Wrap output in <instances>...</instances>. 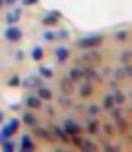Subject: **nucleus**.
I'll return each instance as SVG.
<instances>
[{
    "label": "nucleus",
    "instance_id": "obj_1",
    "mask_svg": "<svg viewBox=\"0 0 132 152\" xmlns=\"http://www.w3.org/2000/svg\"><path fill=\"white\" fill-rule=\"evenodd\" d=\"M78 49H99L103 45V34H94V36H83L76 40Z\"/></svg>",
    "mask_w": 132,
    "mask_h": 152
},
{
    "label": "nucleus",
    "instance_id": "obj_32",
    "mask_svg": "<svg viewBox=\"0 0 132 152\" xmlns=\"http://www.w3.org/2000/svg\"><path fill=\"white\" fill-rule=\"evenodd\" d=\"M43 38H45V40H54V38H56V34H54V31H49V29H47V31L43 34Z\"/></svg>",
    "mask_w": 132,
    "mask_h": 152
},
{
    "label": "nucleus",
    "instance_id": "obj_18",
    "mask_svg": "<svg viewBox=\"0 0 132 152\" xmlns=\"http://www.w3.org/2000/svg\"><path fill=\"white\" fill-rule=\"evenodd\" d=\"M36 94H38V99H40V101H52V90H49V87H45V85H40V87H36Z\"/></svg>",
    "mask_w": 132,
    "mask_h": 152
},
{
    "label": "nucleus",
    "instance_id": "obj_29",
    "mask_svg": "<svg viewBox=\"0 0 132 152\" xmlns=\"http://www.w3.org/2000/svg\"><path fill=\"white\" fill-rule=\"evenodd\" d=\"M56 38H58V40H67V38H70V31H67V29H58Z\"/></svg>",
    "mask_w": 132,
    "mask_h": 152
},
{
    "label": "nucleus",
    "instance_id": "obj_10",
    "mask_svg": "<svg viewBox=\"0 0 132 152\" xmlns=\"http://www.w3.org/2000/svg\"><path fill=\"white\" fill-rule=\"evenodd\" d=\"M54 56H56L58 63H67V58H70V49H67L65 45H61V47L54 49Z\"/></svg>",
    "mask_w": 132,
    "mask_h": 152
},
{
    "label": "nucleus",
    "instance_id": "obj_17",
    "mask_svg": "<svg viewBox=\"0 0 132 152\" xmlns=\"http://www.w3.org/2000/svg\"><path fill=\"white\" fill-rule=\"evenodd\" d=\"M20 121H23L25 125H32V128H34V125H38L36 114H34V112H29V110H27V112H23V119H20Z\"/></svg>",
    "mask_w": 132,
    "mask_h": 152
},
{
    "label": "nucleus",
    "instance_id": "obj_30",
    "mask_svg": "<svg viewBox=\"0 0 132 152\" xmlns=\"http://www.w3.org/2000/svg\"><path fill=\"white\" fill-rule=\"evenodd\" d=\"M128 36H130V34H128L125 29H121V31L114 34V38H117V40H128Z\"/></svg>",
    "mask_w": 132,
    "mask_h": 152
},
{
    "label": "nucleus",
    "instance_id": "obj_3",
    "mask_svg": "<svg viewBox=\"0 0 132 152\" xmlns=\"http://www.w3.org/2000/svg\"><path fill=\"white\" fill-rule=\"evenodd\" d=\"M5 38L9 40V43H18L20 38H23V29L18 27V25H9L5 31Z\"/></svg>",
    "mask_w": 132,
    "mask_h": 152
},
{
    "label": "nucleus",
    "instance_id": "obj_19",
    "mask_svg": "<svg viewBox=\"0 0 132 152\" xmlns=\"http://www.w3.org/2000/svg\"><path fill=\"white\" fill-rule=\"evenodd\" d=\"M78 148H81V150H87V152H94V150H96V143L90 141V139H81Z\"/></svg>",
    "mask_w": 132,
    "mask_h": 152
},
{
    "label": "nucleus",
    "instance_id": "obj_12",
    "mask_svg": "<svg viewBox=\"0 0 132 152\" xmlns=\"http://www.w3.org/2000/svg\"><path fill=\"white\" fill-rule=\"evenodd\" d=\"M67 76L76 83V81H83V78H85V72H83V67H81V65H76V67H72V69H70V74H67Z\"/></svg>",
    "mask_w": 132,
    "mask_h": 152
},
{
    "label": "nucleus",
    "instance_id": "obj_37",
    "mask_svg": "<svg viewBox=\"0 0 132 152\" xmlns=\"http://www.w3.org/2000/svg\"><path fill=\"white\" fill-rule=\"evenodd\" d=\"M0 123H2V110H0Z\"/></svg>",
    "mask_w": 132,
    "mask_h": 152
},
{
    "label": "nucleus",
    "instance_id": "obj_22",
    "mask_svg": "<svg viewBox=\"0 0 132 152\" xmlns=\"http://www.w3.org/2000/svg\"><path fill=\"white\" fill-rule=\"evenodd\" d=\"M110 110V107H114V96L112 94H105L103 96V101H101V110Z\"/></svg>",
    "mask_w": 132,
    "mask_h": 152
},
{
    "label": "nucleus",
    "instance_id": "obj_28",
    "mask_svg": "<svg viewBox=\"0 0 132 152\" xmlns=\"http://www.w3.org/2000/svg\"><path fill=\"white\" fill-rule=\"evenodd\" d=\"M32 58H34V61H40V58H43V47H34L32 49Z\"/></svg>",
    "mask_w": 132,
    "mask_h": 152
},
{
    "label": "nucleus",
    "instance_id": "obj_4",
    "mask_svg": "<svg viewBox=\"0 0 132 152\" xmlns=\"http://www.w3.org/2000/svg\"><path fill=\"white\" fill-rule=\"evenodd\" d=\"M63 130H65L67 137H72V134H81V125H78V121H76V119H65Z\"/></svg>",
    "mask_w": 132,
    "mask_h": 152
},
{
    "label": "nucleus",
    "instance_id": "obj_27",
    "mask_svg": "<svg viewBox=\"0 0 132 152\" xmlns=\"http://www.w3.org/2000/svg\"><path fill=\"white\" fill-rule=\"evenodd\" d=\"M85 112L94 116V114H99V112H101V105H85Z\"/></svg>",
    "mask_w": 132,
    "mask_h": 152
},
{
    "label": "nucleus",
    "instance_id": "obj_11",
    "mask_svg": "<svg viewBox=\"0 0 132 152\" xmlns=\"http://www.w3.org/2000/svg\"><path fill=\"white\" fill-rule=\"evenodd\" d=\"M25 105H27L29 110H36V107H40L43 105V101L38 99V94H29V96H25V101H23Z\"/></svg>",
    "mask_w": 132,
    "mask_h": 152
},
{
    "label": "nucleus",
    "instance_id": "obj_36",
    "mask_svg": "<svg viewBox=\"0 0 132 152\" xmlns=\"http://www.w3.org/2000/svg\"><path fill=\"white\" fill-rule=\"evenodd\" d=\"M2 139H5V137H2V130H0V143H2Z\"/></svg>",
    "mask_w": 132,
    "mask_h": 152
},
{
    "label": "nucleus",
    "instance_id": "obj_8",
    "mask_svg": "<svg viewBox=\"0 0 132 152\" xmlns=\"http://www.w3.org/2000/svg\"><path fill=\"white\" fill-rule=\"evenodd\" d=\"M18 148H20V150H25V152H29V150H36V143H34V139L29 137V134H23Z\"/></svg>",
    "mask_w": 132,
    "mask_h": 152
},
{
    "label": "nucleus",
    "instance_id": "obj_2",
    "mask_svg": "<svg viewBox=\"0 0 132 152\" xmlns=\"http://www.w3.org/2000/svg\"><path fill=\"white\" fill-rule=\"evenodd\" d=\"M110 116H112V121H114V125H117L119 132H123V130L128 128V119H123L121 105H114V107H110Z\"/></svg>",
    "mask_w": 132,
    "mask_h": 152
},
{
    "label": "nucleus",
    "instance_id": "obj_21",
    "mask_svg": "<svg viewBox=\"0 0 132 152\" xmlns=\"http://www.w3.org/2000/svg\"><path fill=\"white\" fill-rule=\"evenodd\" d=\"M38 76H43V78H52L54 69H52V67H47V65H40V67H38Z\"/></svg>",
    "mask_w": 132,
    "mask_h": 152
},
{
    "label": "nucleus",
    "instance_id": "obj_26",
    "mask_svg": "<svg viewBox=\"0 0 132 152\" xmlns=\"http://www.w3.org/2000/svg\"><path fill=\"white\" fill-rule=\"evenodd\" d=\"M7 85L9 87H20V76H9V81H7Z\"/></svg>",
    "mask_w": 132,
    "mask_h": 152
},
{
    "label": "nucleus",
    "instance_id": "obj_13",
    "mask_svg": "<svg viewBox=\"0 0 132 152\" xmlns=\"http://www.w3.org/2000/svg\"><path fill=\"white\" fill-rule=\"evenodd\" d=\"M99 128H101V121L94 119V116L85 123V132H87V134H96V132H99Z\"/></svg>",
    "mask_w": 132,
    "mask_h": 152
},
{
    "label": "nucleus",
    "instance_id": "obj_20",
    "mask_svg": "<svg viewBox=\"0 0 132 152\" xmlns=\"http://www.w3.org/2000/svg\"><path fill=\"white\" fill-rule=\"evenodd\" d=\"M0 145H2V150H5V152H14L16 148H18V143H14V141H11V137H9V139H2Z\"/></svg>",
    "mask_w": 132,
    "mask_h": 152
},
{
    "label": "nucleus",
    "instance_id": "obj_9",
    "mask_svg": "<svg viewBox=\"0 0 132 152\" xmlns=\"http://www.w3.org/2000/svg\"><path fill=\"white\" fill-rule=\"evenodd\" d=\"M92 92H94V85L83 78V81H81V87H78V94L83 96V99H87V96H92Z\"/></svg>",
    "mask_w": 132,
    "mask_h": 152
},
{
    "label": "nucleus",
    "instance_id": "obj_6",
    "mask_svg": "<svg viewBox=\"0 0 132 152\" xmlns=\"http://www.w3.org/2000/svg\"><path fill=\"white\" fill-rule=\"evenodd\" d=\"M18 128H20V119H11L9 123H7L5 128H2V137H5V139H9L11 134H16V132H18Z\"/></svg>",
    "mask_w": 132,
    "mask_h": 152
},
{
    "label": "nucleus",
    "instance_id": "obj_34",
    "mask_svg": "<svg viewBox=\"0 0 132 152\" xmlns=\"http://www.w3.org/2000/svg\"><path fill=\"white\" fill-rule=\"evenodd\" d=\"M38 0H23V5H36Z\"/></svg>",
    "mask_w": 132,
    "mask_h": 152
},
{
    "label": "nucleus",
    "instance_id": "obj_33",
    "mask_svg": "<svg viewBox=\"0 0 132 152\" xmlns=\"http://www.w3.org/2000/svg\"><path fill=\"white\" fill-rule=\"evenodd\" d=\"M103 130H105V132H108V134H114V128H112V125H108V123L103 125Z\"/></svg>",
    "mask_w": 132,
    "mask_h": 152
},
{
    "label": "nucleus",
    "instance_id": "obj_23",
    "mask_svg": "<svg viewBox=\"0 0 132 152\" xmlns=\"http://www.w3.org/2000/svg\"><path fill=\"white\" fill-rule=\"evenodd\" d=\"M18 20H20V9H14V11L7 14V23H9V25H16Z\"/></svg>",
    "mask_w": 132,
    "mask_h": 152
},
{
    "label": "nucleus",
    "instance_id": "obj_7",
    "mask_svg": "<svg viewBox=\"0 0 132 152\" xmlns=\"http://www.w3.org/2000/svg\"><path fill=\"white\" fill-rule=\"evenodd\" d=\"M58 20H61V11H58V9H52V11H47V14L43 16V25H49V27L56 25Z\"/></svg>",
    "mask_w": 132,
    "mask_h": 152
},
{
    "label": "nucleus",
    "instance_id": "obj_15",
    "mask_svg": "<svg viewBox=\"0 0 132 152\" xmlns=\"http://www.w3.org/2000/svg\"><path fill=\"white\" fill-rule=\"evenodd\" d=\"M130 74H132L130 63H128V65H123V67H119V69L114 72V76H117V78H123V81H128V78H130Z\"/></svg>",
    "mask_w": 132,
    "mask_h": 152
},
{
    "label": "nucleus",
    "instance_id": "obj_25",
    "mask_svg": "<svg viewBox=\"0 0 132 152\" xmlns=\"http://www.w3.org/2000/svg\"><path fill=\"white\" fill-rule=\"evenodd\" d=\"M58 103H61L63 107H72V99H70V96H65V94L58 96Z\"/></svg>",
    "mask_w": 132,
    "mask_h": 152
},
{
    "label": "nucleus",
    "instance_id": "obj_31",
    "mask_svg": "<svg viewBox=\"0 0 132 152\" xmlns=\"http://www.w3.org/2000/svg\"><path fill=\"white\" fill-rule=\"evenodd\" d=\"M121 63H123V65H128V63H130V49H123V54H121Z\"/></svg>",
    "mask_w": 132,
    "mask_h": 152
},
{
    "label": "nucleus",
    "instance_id": "obj_16",
    "mask_svg": "<svg viewBox=\"0 0 132 152\" xmlns=\"http://www.w3.org/2000/svg\"><path fill=\"white\" fill-rule=\"evenodd\" d=\"M72 90H74V81H72L70 76H63L61 78V92L63 94H70Z\"/></svg>",
    "mask_w": 132,
    "mask_h": 152
},
{
    "label": "nucleus",
    "instance_id": "obj_24",
    "mask_svg": "<svg viewBox=\"0 0 132 152\" xmlns=\"http://www.w3.org/2000/svg\"><path fill=\"white\" fill-rule=\"evenodd\" d=\"M114 105H123V103H125V101H128V96L125 94H123V92H119V90H114Z\"/></svg>",
    "mask_w": 132,
    "mask_h": 152
},
{
    "label": "nucleus",
    "instance_id": "obj_38",
    "mask_svg": "<svg viewBox=\"0 0 132 152\" xmlns=\"http://www.w3.org/2000/svg\"><path fill=\"white\" fill-rule=\"evenodd\" d=\"M2 5H5V0H0V7H2Z\"/></svg>",
    "mask_w": 132,
    "mask_h": 152
},
{
    "label": "nucleus",
    "instance_id": "obj_5",
    "mask_svg": "<svg viewBox=\"0 0 132 152\" xmlns=\"http://www.w3.org/2000/svg\"><path fill=\"white\" fill-rule=\"evenodd\" d=\"M34 137H36V139H43V141H54L52 128H38V125H34Z\"/></svg>",
    "mask_w": 132,
    "mask_h": 152
},
{
    "label": "nucleus",
    "instance_id": "obj_35",
    "mask_svg": "<svg viewBox=\"0 0 132 152\" xmlns=\"http://www.w3.org/2000/svg\"><path fill=\"white\" fill-rule=\"evenodd\" d=\"M14 2H18V0H5V5H14Z\"/></svg>",
    "mask_w": 132,
    "mask_h": 152
},
{
    "label": "nucleus",
    "instance_id": "obj_14",
    "mask_svg": "<svg viewBox=\"0 0 132 152\" xmlns=\"http://www.w3.org/2000/svg\"><path fill=\"white\" fill-rule=\"evenodd\" d=\"M83 61H85V65H87V63H99L101 56H99V52H96V49H85Z\"/></svg>",
    "mask_w": 132,
    "mask_h": 152
}]
</instances>
